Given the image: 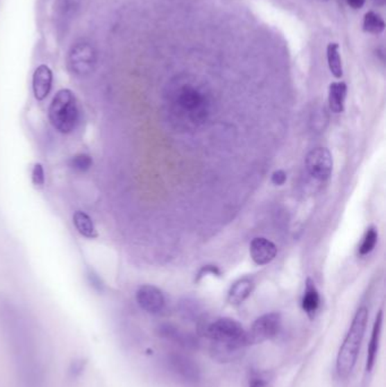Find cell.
<instances>
[{
    "label": "cell",
    "instance_id": "ffe728a7",
    "mask_svg": "<svg viewBox=\"0 0 386 387\" xmlns=\"http://www.w3.org/2000/svg\"><path fill=\"white\" fill-rule=\"evenodd\" d=\"M340 46L337 43H328L326 48V57H328V68L335 78H341L344 76V68H342V60H341Z\"/></svg>",
    "mask_w": 386,
    "mask_h": 387
},
{
    "label": "cell",
    "instance_id": "8992f818",
    "mask_svg": "<svg viewBox=\"0 0 386 387\" xmlns=\"http://www.w3.org/2000/svg\"><path fill=\"white\" fill-rule=\"evenodd\" d=\"M98 62V51L92 42L80 40L74 43L68 53L69 71L78 77L89 76L94 71Z\"/></svg>",
    "mask_w": 386,
    "mask_h": 387
},
{
    "label": "cell",
    "instance_id": "7a4b0ae2",
    "mask_svg": "<svg viewBox=\"0 0 386 387\" xmlns=\"http://www.w3.org/2000/svg\"><path fill=\"white\" fill-rule=\"evenodd\" d=\"M167 105L172 123L178 128L196 129L209 121L213 109L211 93L197 80H177L167 94Z\"/></svg>",
    "mask_w": 386,
    "mask_h": 387
},
{
    "label": "cell",
    "instance_id": "cb8c5ba5",
    "mask_svg": "<svg viewBox=\"0 0 386 387\" xmlns=\"http://www.w3.org/2000/svg\"><path fill=\"white\" fill-rule=\"evenodd\" d=\"M271 377L270 372H251L249 375V387H271Z\"/></svg>",
    "mask_w": 386,
    "mask_h": 387
},
{
    "label": "cell",
    "instance_id": "f1b7e54d",
    "mask_svg": "<svg viewBox=\"0 0 386 387\" xmlns=\"http://www.w3.org/2000/svg\"><path fill=\"white\" fill-rule=\"evenodd\" d=\"M350 7H353V10H360L365 5L366 0H346Z\"/></svg>",
    "mask_w": 386,
    "mask_h": 387
},
{
    "label": "cell",
    "instance_id": "9a60e30c",
    "mask_svg": "<svg viewBox=\"0 0 386 387\" xmlns=\"http://www.w3.org/2000/svg\"><path fill=\"white\" fill-rule=\"evenodd\" d=\"M382 325H383V311H380V313H377L373 332H371V341H369V345H368L367 363H366L367 372H371V369L374 368L378 347H380Z\"/></svg>",
    "mask_w": 386,
    "mask_h": 387
},
{
    "label": "cell",
    "instance_id": "44dd1931",
    "mask_svg": "<svg viewBox=\"0 0 386 387\" xmlns=\"http://www.w3.org/2000/svg\"><path fill=\"white\" fill-rule=\"evenodd\" d=\"M362 28L367 33H383L384 30H385V22H384L383 17L380 14H377V12H373V10H369V12H366L365 17H364Z\"/></svg>",
    "mask_w": 386,
    "mask_h": 387
},
{
    "label": "cell",
    "instance_id": "d6986e66",
    "mask_svg": "<svg viewBox=\"0 0 386 387\" xmlns=\"http://www.w3.org/2000/svg\"><path fill=\"white\" fill-rule=\"evenodd\" d=\"M81 3L82 0H56V15L62 21H71L80 10Z\"/></svg>",
    "mask_w": 386,
    "mask_h": 387
},
{
    "label": "cell",
    "instance_id": "8fae6325",
    "mask_svg": "<svg viewBox=\"0 0 386 387\" xmlns=\"http://www.w3.org/2000/svg\"><path fill=\"white\" fill-rule=\"evenodd\" d=\"M158 334L167 341L177 344L186 350H195L199 345V340L193 334L185 332L184 329H179L177 326L169 324V322L161 324L158 327Z\"/></svg>",
    "mask_w": 386,
    "mask_h": 387
},
{
    "label": "cell",
    "instance_id": "2e32d148",
    "mask_svg": "<svg viewBox=\"0 0 386 387\" xmlns=\"http://www.w3.org/2000/svg\"><path fill=\"white\" fill-rule=\"evenodd\" d=\"M348 87L344 82H334L328 87V107L333 114H341L344 110Z\"/></svg>",
    "mask_w": 386,
    "mask_h": 387
},
{
    "label": "cell",
    "instance_id": "4316f807",
    "mask_svg": "<svg viewBox=\"0 0 386 387\" xmlns=\"http://www.w3.org/2000/svg\"><path fill=\"white\" fill-rule=\"evenodd\" d=\"M271 180L276 186H282L287 182V173L283 170H276V171L273 172Z\"/></svg>",
    "mask_w": 386,
    "mask_h": 387
},
{
    "label": "cell",
    "instance_id": "e0dca14e",
    "mask_svg": "<svg viewBox=\"0 0 386 387\" xmlns=\"http://www.w3.org/2000/svg\"><path fill=\"white\" fill-rule=\"evenodd\" d=\"M319 304H321V297L319 291L316 289L315 283L313 280L307 279L306 288L303 293L301 306L305 313L310 317H313L316 311H319Z\"/></svg>",
    "mask_w": 386,
    "mask_h": 387
},
{
    "label": "cell",
    "instance_id": "30bf717a",
    "mask_svg": "<svg viewBox=\"0 0 386 387\" xmlns=\"http://www.w3.org/2000/svg\"><path fill=\"white\" fill-rule=\"evenodd\" d=\"M138 306L149 313H160L166 307V298L157 286L145 284L136 292Z\"/></svg>",
    "mask_w": 386,
    "mask_h": 387
},
{
    "label": "cell",
    "instance_id": "83f0119b",
    "mask_svg": "<svg viewBox=\"0 0 386 387\" xmlns=\"http://www.w3.org/2000/svg\"><path fill=\"white\" fill-rule=\"evenodd\" d=\"M209 273L215 274V275H220V270H219L218 268H215V266H205V268H203V270L199 272V277Z\"/></svg>",
    "mask_w": 386,
    "mask_h": 387
},
{
    "label": "cell",
    "instance_id": "52a82bcc",
    "mask_svg": "<svg viewBox=\"0 0 386 387\" xmlns=\"http://www.w3.org/2000/svg\"><path fill=\"white\" fill-rule=\"evenodd\" d=\"M168 369L172 375L188 386H196L201 381L199 366L186 354L172 352L167 356Z\"/></svg>",
    "mask_w": 386,
    "mask_h": 387
},
{
    "label": "cell",
    "instance_id": "3957f363",
    "mask_svg": "<svg viewBox=\"0 0 386 387\" xmlns=\"http://www.w3.org/2000/svg\"><path fill=\"white\" fill-rule=\"evenodd\" d=\"M203 334L211 341V354L219 363L235 361L249 347V333L240 322L231 318H220L204 327Z\"/></svg>",
    "mask_w": 386,
    "mask_h": 387
},
{
    "label": "cell",
    "instance_id": "277c9868",
    "mask_svg": "<svg viewBox=\"0 0 386 387\" xmlns=\"http://www.w3.org/2000/svg\"><path fill=\"white\" fill-rule=\"evenodd\" d=\"M367 320V308H359L337 354V372L339 377L346 378L353 372L365 334Z\"/></svg>",
    "mask_w": 386,
    "mask_h": 387
},
{
    "label": "cell",
    "instance_id": "ba28073f",
    "mask_svg": "<svg viewBox=\"0 0 386 387\" xmlns=\"http://www.w3.org/2000/svg\"><path fill=\"white\" fill-rule=\"evenodd\" d=\"M306 169L316 180H328L333 170L331 152L325 148H316L310 150L306 157Z\"/></svg>",
    "mask_w": 386,
    "mask_h": 387
},
{
    "label": "cell",
    "instance_id": "6da1fadb",
    "mask_svg": "<svg viewBox=\"0 0 386 387\" xmlns=\"http://www.w3.org/2000/svg\"><path fill=\"white\" fill-rule=\"evenodd\" d=\"M1 329L21 387H44L46 370L40 344L30 324L10 311L1 316Z\"/></svg>",
    "mask_w": 386,
    "mask_h": 387
},
{
    "label": "cell",
    "instance_id": "4fadbf2b",
    "mask_svg": "<svg viewBox=\"0 0 386 387\" xmlns=\"http://www.w3.org/2000/svg\"><path fill=\"white\" fill-rule=\"evenodd\" d=\"M53 71L47 64H40L37 67L32 77V89L34 98L37 101H43L49 96L50 91L53 89Z\"/></svg>",
    "mask_w": 386,
    "mask_h": 387
},
{
    "label": "cell",
    "instance_id": "ac0fdd59",
    "mask_svg": "<svg viewBox=\"0 0 386 387\" xmlns=\"http://www.w3.org/2000/svg\"><path fill=\"white\" fill-rule=\"evenodd\" d=\"M73 223L76 227V230L85 238L94 239L98 236L92 218H90V215L86 214L85 212H82V211L75 212L73 216Z\"/></svg>",
    "mask_w": 386,
    "mask_h": 387
},
{
    "label": "cell",
    "instance_id": "d4e9b609",
    "mask_svg": "<svg viewBox=\"0 0 386 387\" xmlns=\"http://www.w3.org/2000/svg\"><path fill=\"white\" fill-rule=\"evenodd\" d=\"M32 182L35 187H43V184L46 182V175H44V169L41 163L34 164L33 170H32Z\"/></svg>",
    "mask_w": 386,
    "mask_h": 387
},
{
    "label": "cell",
    "instance_id": "5bb4252c",
    "mask_svg": "<svg viewBox=\"0 0 386 387\" xmlns=\"http://www.w3.org/2000/svg\"><path fill=\"white\" fill-rule=\"evenodd\" d=\"M255 283L251 277H244L233 283L228 293V301L233 306L242 304L254 290Z\"/></svg>",
    "mask_w": 386,
    "mask_h": 387
},
{
    "label": "cell",
    "instance_id": "9c48e42d",
    "mask_svg": "<svg viewBox=\"0 0 386 387\" xmlns=\"http://www.w3.org/2000/svg\"><path fill=\"white\" fill-rule=\"evenodd\" d=\"M281 329V316L278 313H265L255 320L249 333V343L258 344L274 338Z\"/></svg>",
    "mask_w": 386,
    "mask_h": 387
},
{
    "label": "cell",
    "instance_id": "7c38bea8",
    "mask_svg": "<svg viewBox=\"0 0 386 387\" xmlns=\"http://www.w3.org/2000/svg\"><path fill=\"white\" fill-rule=\"evenodd\" d=\"M249 252L255 264L267 265L276 258L278 248L271 240L263 237H258L251 240Z\"/></svg>",
    "mask_w": 386,
    "mask_h": 387
},
{
    "label": "cell",
    "instance_id": "603a6c76",
    "mask_svg": "<svg viewBox=\"0 0 386 387\" xmlns=\"http://www.w3.org/2000/svg\"><path fill=\"white\" fill-rule=\"evenodd\" d=\"M377 239H378V234H377L376 229L369 227L366 231L365 236L362 238V243L359 246V255L365 256L373 252L376 246Z\"/></svg>",
    "mask_w": 386,
    "mask_h": 387
},
{
    "label": "cell",
    "instance_id": "484cf974",
    "mask_svg": "<svg viewBox=\"0 0 386 387\" xmlns=\"http://www.w3.org/2000/svg\"><path fill=\"white\" fill-rule=\"evenodd\" d=\"M86 277H87L90 286H92L93 289L99 292L103 291V289H105V283L102 281L101 277H99L98 274L95 273L94 270H87Z\"/></svg>",
    "mask_w": 386,
    "mask_h": 387
},
{
    "label": "cell",
    "instance_id": "7402d4cb",
    "mask_svg": "<svg viewBox=\"0 0 386 387\" xmlns=\"http://www.w3.org/2000/svg\"><path fill=\"white\" fill-rule=\"evenodd\" d=\"M68 166L77 173H84L92 168L93 159L89 154L78 153L69 159Z\"/></svg>",
    "mask_w": 386,
    "mask_h": 387
},
{
    "label": "cell",
    "instance_id": "5b68a950",
    "mask_svg": "<svg viewBox=\"0 0 386 387\" xmlns=\"http://www.w3.org/2000/svg\"><path fill=\"white\" fill-rule=\"evenodd\" d=\"M80 118L76 98L71 89H62L53 96L49 107L50 123L59 132L69 134L76 128Z\"/></svg>",
    "mask_w": 386,
    "mask_h": 387
}]
</instances>
